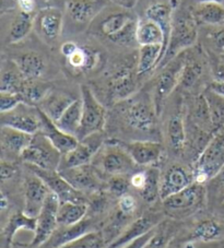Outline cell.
I'll return each mask as SVG.
<instances>
[{
    "mask_svg": "<svg viewBox=\"0 0 224 248\" xmlns=\"http://www.w3.org/2000/svg\"><path fill=\"white\" fill-rule=\"evenodd\" d=\"M138 19L135 9L111 2L92 23L88 34L94 40L109 42L116 48L138 49L139 45L136 40Z\"/></svg>",
    "mask_w": 224,
    "mask_h": 248,
    "instance_id": "6da1fadb",
    "label": "cell"
},
{
    "mask_svg": "<svg viewBox=\"0 0 224 248\" xmlns=\"http://www.w3.org/2000/svg\"><path fill=\"white\" fill-rule=\"evenodd\" d=\"M138 49L107 62L103 77L97 83L98 92L93 91L96 95L102 93L107 104L115 105L140 91L142 83L137 74Z\"/></svg>",
    "mask_w": 224,
    "mask_h": 248,
    "instance_id": "7a4b0ae2",
    "label": "cell"
},
{
    "mask_svg": "<svg viewBox=\"0 0 224 248\" xmlns=\"http://www.w3.org/2000/svg\"><path fill=\"white\" fill-rule=\"evenodd\" d=\"M116 116L130 131L142 135H154L158 131L159 114L152 94L138 91L127 100L114 105Z\"/></svg>",
    "mask_w": 224,
    "mask_h": 248,
    "instance_id": "3957f363",
    "label": "cell"
},
{
    "mask_svg": "<svg viewBox=\"0 0 224 248\" xmlns=\"http://www.w3.org/2000/svg\"><path fill=\"white\" fill-rule=\"evenodd\" d=\"M93 43L81 42L77 37L67 38L60 43L58 52L69 75L88 77L98 70H104L107 63L105 54Z\"/></svg>",
    "mask_w": 224,
    "mask_h": 248,
    "instance_id": "277c9868",
    "label": "cell"
},
{
    "mask_svg": "<svg viewBox=\"0 0 224 248\" xmlns=\"http://www.w3.org/2000/svg\"><path fill=\"white\" fill-rule=\"evenodd\" d=\"M198 43H199V25L192 15L188 2L182 0L173 16L166 53L158 70H160L179 54L197 45Z\"/></svg>",
    "mask_w": 224,
    "mask_h": 248,
    "instance_id": "5b68a950",
    "label": "cell"
},
{
    "mask_svg": "<svg viewBox=\"0 0 224 248\" xmlns=\"http://www.w3.org/2000/svg\"><path fill=\"white\" fill-rule=\"evenodd\" d=\"M111 0H64V35L76 37L89 31Z\"/></svg>",
    "mask_w": 224,
    "mask_h": 248,
    "instance_id": "8992f818",
    "label": "cell"
},
{
    "mask_svg": "<svg viewBox=\"0 0 224 248\" xmlns=\"http://www.w3.org/2000/svg\"><path fill=\"white\" fill-rule=\"evenodd\" d=\"M91 164L100 173L110 176L131 175L138 166L120 140L116 138L106 139Z\"/></svg>",
    "mask_w": 224,
    "mask_h": 248,
    "instance_id": "52a82bcc",
    "label": "cell"
},
{
    "mask_svg": "<svg viewBox=\"0 0 224 248\" xmlns=\"http://www.w3.org/2000/svg\"><path fill=\"white\" fill-rule=\"evenodd\" d=\"M64 1L57 0L41 7L34 18V33L43 44L48 47L60 45L64 36Z\"/></svg>",
    "mask_w": 224,
    "mask_h": 248,
    "instance_id": "ba28073f",
    "label": "cell"
},
{
    "mask_svg": "<svg viewBox=\"0 0 224 248\" xmlns=\"http://www.w3.org/2000/svg\"><path fill=\"white\" fill-rule=\"evenodd\" d=\"M80 97L82 101V117L77 135L79 141L97 132H103L107 123L106 106L98 100L90 84L80 85Z\"/></svg>",
    "mask_w": 224,
    "mask_h": 248,
    "instance_id": "9c48e42d",
    "label": "cell"
},
{
    "mask_svg": "<svg viewBox=\"0 0 224 248\" xmlns=\"http://www.w3.org/2000/svg\"><path fill=\"white\" fill-rule=\"evenodd\" d=\"M184 62L185 54L183 52L156 72L151 94L159 116H161L163 113L169 97L176 89H178L184 69Z\"/></svg>",
    "mask_w": 224,
    "mask_h": 248,
    "instance_id": "30bf717a",
    "label": "cell"
},
{
    "mask_svg": "<svg viewBox=\"0 0 224 248\" xmlns=\"http://www.w3.org/2000/svg\"><path fill=\"white\" fill-rule=\"evenodd\" d=\"M224 169V136L217 134L193 162V181L205 185L212 181Z\"/></svg>",
    "mask_w": 224,
    "mask_h": 248,
    "instance_id": "8fae6325",
    "label": "cell"
},
{
    "mask_svg": "<svg viewBox=\"0 0 224 248\" xmlns=\"http://www.w3.org/2000/svg\"><path fill=\"white\" fill-rule=\"evenodd\" d=\"M184 54V69L178 89L185 93H189V95H195L193 92L201 87L206 77H210L208 57L204 47L199 43L192 48L185 50Z\"/></svg>",
    "mask_w": 224,
    "mask_h": 248,
    "instance_id": "7c38bea8",
    "label": "cell"
},
{
    "mask_svg": "<svg viewBox=\"0 0 224 248\" xmlns=\"http://www.w3.org/2000/svg\"><path fill=\"white\" fill-rule=\"evenodd\" d=\"M207 200V190L205 185L192 183L176 194L163 200L165 210L174 217H185L199 211L205 207Z\"/></svg>",
    "mask_w": 224,
    "mask_h": 248,
    "instance_id": "4fadbf2b",
    "label": "cell"
},
{
    "mask_svg": "<svg viewBox=\"0 0 224 248\" xmlns=\"http://www.w3.org/2000/svg\"><path fill=\"white\" fill-rule=\"evenodd\" d=\"M62 156V153L40 131L33 135L31 142L21 155V160L27 165L35 166L38 169L58 170Z\"/></svg>",
    "mask_w": 224,
    "mask_h": 248,
    "instance_id": "5bb4252c",
    "label": "cell"
},
{
    "mask_svg": "<svg viewBox=\"0 0 224 248\" xmlns=\"http://www.w3.org/2000/svg\"><path fill=\"white\" fill-rule=\"evenodd\" d=\"M180 2L182 0H138L133 9L139 18L152 20L160 25L169 40L172 20Z\"/></svg>",
    "mask_w": 224,
    "mask_h": 248,
    "instance_id": "9a60e30c",
    "label": "cell"
},
{
    "mask_svg": "<svg viewBox=\"0 0 224 248\" xmlns=\"http://www.w3.org/2000/svg\"><path fill=\"white\" fill-rule=\"evenodd\" d=\"M8 57L15 62L25 81H43L50 71L51 61L40 50H21Z\"/></svg>",
    "mask_w": 224,
    "mask_h": 248,
    "instance_id": "2e32d148",
    "label": "cell"
},
{
    "mask_svg": "<svg viewBox=\"0 0 224 248\" xmlns=\"http://www.w3.org/2000/svg\"><path fill=\"white\" fill-rule=\"evenodd\" d=\"M60 200L53 192H49L44 207L36 217V229L31 241L32 247H41L49 241L58 229V210Z\"/></svg>",
    "mask_w": 224,
    "mask_h": 248,
    "instance_id": "e0dca14e",
    "label": "cell"
},
{
    "mask_svg": "<svg viewBox=\"0 0 224 248\" xmlns=\"http://www.w3.org/2000/svg\"><path fill=\"white\" fill-rule=\"evenodd\" d=\"M105 141L106 138L103 132H97V134L87 137L83 140H80L76 148H73L71 151L62 156L58 170L91 164L94 156L96 155Z\"/></svg>",
    "mask_w": 224,
    "mask_h": 248,
    "instance_id": "ac0fdd59",
    "label": "cell"
},
{
    "mask_svg": "<svg viewBox=\"0 0 224 248\" xmlns=\"http://www.w3.org/2000/svg\"><path fill=\"white\" fill-rule=\"evenodd\" d=\"M1 126L35 135L41 131L42 122L40 109L36 106L21 103L18 108L7 113H0Z\"/></svg>",
    "mask_w": 224,
    "mask_h": 248,
    "instance_id": "d6986e66",
    "label": "cell"
},
{
    "mask_svg": "<svg viewBox=\"0 0 224 248\" xmlns=\"http://www.w3.org/2000/svg\"><path fill=\"white\" fill-rule=\"evenodd\" d=\"M5 14L9 16V18L6 19L5 16H1L3 44L7 46L21 44L34 31L35 16L24 14L19 10L8 11Z\"/></svg>",
    "mask_w": 224,
    "mask_h": 248,
    "instance_id": "ffe728a7",
    "label": "cell"
},
{
    "mask_svg": "<svg viewBox=\"0 0 224 248\" xmlns=\"http://www.w3.org/2000/svg\"><path fill=\"white\" fill-rule=\"evenodd\" d=\"M58 172L75 189L82 194L83 192L98 194L103 188H106V183L103 182L101 173L92 164L58 170Z\"/></svg>",
    "mask_w": 224,
    "mask_h": 248,
    "instance_id": "44dd1931",
    "label": "cell"
},
{
    "mask_svg": "<svg viewBox=\"0 0 224 248\" xmlns=\"http://www.w3.org/2000/svg\"><path fill=\"white\" fill-rule=\"evenodd\" d=\"M165 135L169 148L174 155H182L186 148L187 132L186 118H185L184 98L180 97L176 103L173 112L167 118L165 124Z\"/></svg>",
    "mask_w": 224,
    "mask_h": 248,
    "instance_id": "7402d4cb",
    "label": "cell"
},
{
    "mask_svg": "<svg viewBox=\"0 0 224 248\" xmlns=\"http://www.w3.org/2000/svg\"><path fill=\"white\" fill-rule=\"evenodd\" d=\"M30 170L35 173L38 177L43 179L49 190L58 197L60 202H87L83 198L82 192L75 189L67 179H64L58 170H46L35 168V166L27 165Z\"/></svg>",
    "mask_w": 224,
    "mask_h": 248,
    "instance_id": "603a6c76",
    "label": "cell"
},
{
    "mask_svg": "<svg viewBox=\"0 0 224 248\" xmlns=\"http://www.w3.org/2000/svg\"><path fill=\"white\" fill-rule=\"evenodd\" d=\"M138 166H156L164 155V147L158 140L120 141Z\"/></svg>",
    "mask_w": 224,
    "mask_h": 248,
    "instance_id": "cb8c5ba5",
    "label": "cell"
},
{
    "mask_svg": "<svg viewBox=\"0 0 224 248\" xmlns=\"http://www.w3.org/2000/svg\"><path fill=\"white\" fill-rule=\"evenodd\" d=\"M30 172L31 173L24 181L23 212L27 216L36 219L44 207L50 190L41 177H38L32 170Z\"/></svg>",
    "mask_w": 224,
    "mask_h": 248,
    "instance_id": "d4e9b609",
    "label": "cell"
},
{
    "mask_svg": "<svg viewBox=\"0 0 224 248\" xmlns=\"http://www.w3.org/2000/svg\"><path fill=\"white\" fill-rule=\"evenodd\" d=\"M33 135L14 129V128L1 126L0 129V148H1L2 160L16 162L21 160V155L31 142Z\"/></svg>",
    "mask_w": 224,
    "mask_h": 248,
    "instance_id": "484cf974",
    "label": "cell"
},
{
    "mask_svg": "<svg viewBox=\"0 0 224 248\" xmlns=\"http://www.w3.org/2000/svg\"><path fill=\"white\" fill-rule=\"evenodd\" d=\"M193 181L192 170H188L183 165H172L167 169L160 183V199L165 200L170 196L176 194L184 188L192 185Z\"/></svg>",
    "mask_w": 224,
    "mask_h": 248,
    "instance_id": "4316f807",
    "label": "cell"
},
{
    "mask_svg": "<svg viewBox=\"0 0 224 248\" xmlns=\"http://www.w3.org/2000/svg\"><path fill=\"white\" fill-rule=\"evenodd\" d=\"M163 220L156 215H144L127 225L123 233L112 242L106 248H123L127 244L141 237L142 235L151 232Z\"/></svg>",
    "mask_w": 224,
    "mask_h": 248,
    "instance_id": "83f0119b",
    "label": "cell"
},
{
    "mask_svg": "<svg viewBox=\"0 0 224 248\" xmlns=\"http://www.w3.org/2000/svg\"><path fill=\"white\" fill-rule=\"evenodd\" d=\"M164 45L140 46L138 49L137 74L141 83L148 80L149 77L156 75L159 66L165 55Z\"/></svg>",
    "mask_w": 224,
    "mask_h": 248,
    "instance_id": "f1b7e54d",
    "label": "cell"
},
{
    "mask_svg": "<svg viewBox=\"0 0 224 248\" xmlns=\"http://www.w3.org/2000/svg\"><path fill=\"white\" fill-rule=\"evenodd\" d=\"M77 98L73 94L69 93L64 90L56 89L51 87L49 92L43 98L42 102L37 105L43 113L53 122H57L62 117V115L66 112V109L70 106Z\"/></svg>",
    "mask_w": 224,
    "mask_h": 248,
    "instance_id": "f546056e",
    "label": "cell"
},
{
    "mask_svg": "<svg viewBox=\"0 0 224 248\" xmlns=\"http://www.w3.org/2000/svg\"><path fill=\"white\" fill-rule=\"evenodd\" d=\"M40 115L42 122L41 132L50 141V143L62 153V155H66L69 151H71L73 148H76V145L79 143V140L77 139L75 136L68 135L62 129H59L57 125H56L50 118L47 117L41 109Z\"/></svg>",
    "mask_w": 224,
    "mask_h": 248,
    "instance_id": "4dcf8cb0",
    "label": "cell"
},
{
    "mask_svg": "<svg viewBox=\"0 0 224 248\" xmlns=\"http://www.w3.org/2000/svg\"><path fill=\"white\" fill-rule=\"evenodd\" d=\"M136 40L139 47L161 44L164 45L165 49L167 48V43H169V40H167L165 33L160 25L152 20L144 18L138 19Z\"/></svg>",
    "mask_w": 224,
    "mask_h": 248,
    "instance_id": "1f68e13d",
    "label": "cell"
},
{
    "mask_svg": "<svg viewBox=\"0 0 224 248\" xmlns=\"http://www.w3.org/2000/svg\"><path fill=\"white\" fill-rule=\"evenodd\" d=\"M188 2L192 12L199 27H224V7L215 3H195Z\"/></svg>",
    "mask_w": 224,
    "mask_h": 248,
    "instance_id": "d6a6232c",
    "label": "cell"
},
{
    "mask_svg": "<svg viewBox=\"0 0 224 248\" xmlns=\"http://www.w3.org/2000/svg\"><path fill=\"white\" fill-rule=\"evenodd\" d=\"M60 228H62L60 230H56L53 236L46 243L48 244L49 248H60L66 244L92 232V231H96L93 228L91 219H84L80 221L79 223L69 226H60Z\"/></svg>",
    "mask_w": 224,
    "mask_h": 248,
    "instance_id": "836d02e7",
    "label": "cell"
},
{
    "mask_svg": "<svg viewBox=\"0 0 224 248\" xmlns=\"http://www.w3.org/2000/svg\"><path fill=\"white\" fill-rule=\"evenodd\" d=\"M25 80L19 68L9 57L2 56L0 70V92L20 94Z\"/></svg>",
    "mask_w": 224,
    "mask_h": 248,
    "instance_id": "e575fe53",
    "label": "cell"
},
{
    "mask_svg": "<svg viewBox=\"0 0 224 248\" xmlns=\"http://www.w3.org/2000/svg\"><path fill=\"white\" fill-rule=\"evenodd\" d=\"M36 219L25 215L23 211H18L12 215L2 230V235L6 239L8 246H10L14 238L20 231H29V232H35Z\"/></svg>",
    "mask_w": 224,
    "mask_h": 248,
    "instance_id": "d590c367",
    "label": "cell"
},
{
    "mask_svg": "<svg viewBox=\"0 0 224 248\" xmlns=\"http://www.w3.org/2000/svg\"><path fill=\"white\" fill-rule=\"evenodd\" d=\"M199 41L207 52L224 56V27H199Z\"/></svg>",
    "mask_w": 224,
    "mask_h": 248,
    "instance_id": "8d00e7d4",
    "label": "cell"
},
{
    "mask_svg": "<svg viewBox=\"0 0 224 248\" xmlns=\"http://www.w3.org/2000/svg\"><path fill=\"white\" fill-rule=\"evenodd\" d=\"M81 117H82V101H81V97H79L69 106L62 117L54 123L59 129L77 138L81 125Z\"/></svg>",
    "mask_w": 224,
    "mask_h": 248,
    "instance_id": "74e56055",
    "label": "cell"
},
{
    "mask_svg": "<svg viewBox=\"0 0 224 248\" xmlns=\"http://www.w3.org/2000/svg\"><path fill=\"white\" fill-rule=\"evenodd\" d=\"M89 211L88 202H60L58 210V225L69 226L85 219Z\"/></svg>",
    "mask_w": 224,
    "mask_h": 248,
    "instance_id": "f35d334b",
    "label": "cell"
},
{
    "mask_svg": "<svg viewBox=\"0 0 224 248\" xmlns=\"http://www.w3.org/2000/svg\"><path fill=\"white\" fill-rule=\"evenodd\" d=\"M222 235V229L217 221L206 219L200 221L195 229L192 231L191 236H189V241L192 242H202V243H209L214 242L221 237Z\"/></svg>",
    "mask_w": 224,
    "mask_h": 248,
    "instance_id": "ab89813d",
    "label": "cell"
},
{
    "mask_svg": "<svg viewBox=\"0 0 224 248\" xmlns=\"http://www.w3.org/2000/svg\"><path fill=\"white\" fill-rule=\"evenodd\" d=\"M50 89L51 85L45 81H25L20 95L23 103L37 108Z\"/></svg>",
    "mask_w": 224,
    "mask_h": 248,
    "instance_id": "60d3db41",
    "label": "cell"
},
{
    "mask_svg": "<svg viewBox=\"0 0 224 248\" xmlns=\"http://www.w3.org/2000/svg\"><path fill=\"white\" fill-rule=\"evenodd\" d=\"M209 106L211 122L215 134H219L224 128V97L210 91L209 89H205L202 92Z\"/></svg>",
    "mask_w": 224,
    "mask_h": 248,
    "instance_id": "b9f144b4",
    "label": "cell"
},
{
    "mask_svg": "<svg viewBox=\"0 0 224 248\" xmlns=\"http://www.w3.org/2000/svg\"><path fill=\"white\" fill-rule=\"evenodd\" d=\"M175 229L169 221L163 220L157 226L153 236L144 246V248H167L174 237Z\"/></svg>",
    "mask_w": 224,
    "mask_h": 248,
    "instance_id": "7bdbcfd3",
    "label": "cell"
},
{
    "mask_svg": "<svg viewBox=\"0 0 224 248\" xmlns=\"http://www.w3.org/2000/svg\"><path fill=\"white\" fill-rule=\"evenodd\" d=\"M109 246L104 233L101 231H92L79 238L75 239L60 248H106Z\"/></svg>",
    "mask_w": 224,
    "mask_h": 248,
    "instance_id": "ee69618b",
    "label": "cell"
},
{
    "mask_svg": "<svg viewBox=\"0 0 224 248\" xmlns=\"http://www.w3.org/2000/svg\"><path fill=\"white\" fill-rule=\"evenodd\" d=\"M146 170H148V179H146L145 186L140 191V194L146 202L152 203L156 202L160 198L161 176L159 170L154 168V166H151V168Z\"/></svg>",
    "mask_w": 224,
    "mask_h": 248,
    "instance_id": "f6af8a7d",
    "label": "cell"
},
{
    "mask_svg": "<svg viewBox=\"0 0 224 248\" xmlns=\"http://www.w3.org/2000/svg\"><path fill=\"white\" fill-rule=\"evenodd\" d=\"M130 175H118V176H111L106 182V189L110 194L115 197H122L127 194L130 186Z\"/></svg>",
    "mask_w": 224,
    "mask_h": 248,
    "instance_id": "bcb514c9",
    "label": "cell"
},
{
    "mask_svg": "<svg viewBox=\"0 0 224 248\" xmlns=\"http://www.w3.org/2000/svg\"><path fill=\"white\" fill-rule=\"evenodd\" d=\"M206 53L208 57L211 82H224V62L222 56L207 50Z\"/></svg>",
    "mask_w": 224,
    "mask_h": 248,
    "instance_id": "7dc6e473",
    "label": "cell"
},
{
    "mask_svg": "<svg viewBox=\"0 0 224 248\" xmlns=\"http://www.w3.org/2000/svg\"><path fill=\"white\" fill-rule=\"evenodd\" d=\"M137 209H138V202L136 197L133 195L127 192V194H125L118 198L117 210L122 213L123 216L127 217H131L136 213Z\"/></svg>",
    "mask_w": 224,
    "mask_h": 248,
    "instance_id": "c3c4849f",
    "label": "cell"
},
{
    "mask_svg": "<svg viewBox=\"0 0 224 248\" xmlns=\"http://www.w3.org/2000/svg\"><path fill=\"white\" fill-rule=\"evenodd\" d=\"M23 103L20 94L0 92V113H7Z\"/></svg>",
    "mask_w": 224,
    "mask_h": 248,
    "instance_id": "681fc988",
    "label": "cell"
},
{
    "mask_svg": "<svg viewBox=\"0 0 224 248\" xmlns=\"http://www.w3.org/2000/svg\"><path fill=\"white\" fill-rule=\"evenodd\" d=\"M129 179H130V186L133 189L141 191L144 188L146 179H148V170H135Z\"/></svg>",
    "mask_w": 224,
    "mask_h": 248,
    "instance_id": "f907efd6",
    "label": "cell"
},
{
    "mask_svg": "<svg viewBox=\"0 0 224 248\" xmlns=\"http://www.w3.org/2000/svg\"><path fill=\"white\" fill-rule=\"evenodd\" d=\"M16 172H18V168H16V164L15 163V162L1 160L0 175H1L2 181H8V179H11L16 174Z\"/></svg>",
    "mask_w": 224,
    "mask_h": 248,
    "instance_id": "816d5d0a",
    "label": "cell"
},
{
    "mask_svg": "<svg viewBox=\"0 0 224 248\" xmlns=\"http://www.w3.org/2000/svg\"><path fill=\"white\" fill-rule=\"evenodd\" d=\"M156 229H154L153 231H151V232H149V233H146L144 235H142L141 237L135 239V241H132L131 243L127 244V245L124 246L123 248H144V246L146 245V244H148V242L153 236L154 232H156Z\"/></svg>",
    "mask_w": 224,
    "mask_h": 248,
    "instance_id": "f5cc1de1",
    "label": "cell"
},
{
    "mask_svg": "<svg viewBox=\"0 0 224 248\" xmlns=\"http://www.w3.org/2000/svg\"><path fill=\"white\" fill-rule=\"evenodd\" d=\"M215 179V186H217V196L221 204H224V169L220 173Z\"/></svg>",
    "mask_w": 224,
    "mask_h": 248,
    "instance_id": "db71d44e",
    "label": "cell"
},
{
    "mask_svg": "<svg viewBox=\"0 0 224 248\" xmlns=\"http://www.w3.org/2000/svg\"><path fill=\"white\" fill-rule=\"evenodd\" d=\"M0 7H1V14H5L8 11H12L16 9L19 0H0Z\"/></svg>",
    "mask_w": 224,
    "mask_h": 248,
    "instance_id": "11a10c76",
    "label": "cell"
},
{
    "mask_svg": "<svg viewBox=\"0 0 224 248\" xmlns=\"http://www.w3.org/2000/svg\"><path fill=\"white\" fill-rule=\"evenodd\" d=\"M207 89H209L210 91L224 97V82H210Z\"/></svg>",
    "mask_w": 224,
    "mask_h": 248,
    "instance_id": "9f6ffc18",
    "label": "cell"
},
{
    "mask_svg": "<svg viewBox=\"0 0 224 248\" xmlns=\"http://www.w3.org/2000/svg\"><path fill=\"white\" fill-rule=\"evenodd\" d=\"M115 5H118L120 7L129 8V9H133L136 7L138 0H111Z\"/></svg>",
    "mask_w": 224,
    "mask_h": 248,
    "instance_id": "6f0895ef",
    "label": "cell"
},
{
    "mask_svg": "<svg viewBox=\"0 0 224 248\" xmlns=\"http://www.w3.org/2000/svg\"><path fill=\"white\" fill-rule=\"evenodd\" d=\"M189 1L195 3H215V5L224 7V0H189Z\"/></svg>",
    "mask_w": 224,
    "mask_h": 248,
    "instance_id": "680465c9",
    "label": "cell"
},
{
    "mask_svg": "<svg viewBox=\"0 0 224 248\" xmlns=\"http://www.w3.org/2000/svg\"><path fill=\"white\" fill-rule=\"evenodd\" d=\"M9 207V199H8V197L1 192V198H0V209H1V211H5L6 209Z\"/></svg>",
    "mask_w": 224,
    "mask_h": 248,
    "instance_id": "91938a15",
    "label": "cell"
},
{
    "mask_svg": "<svg viewBox=\"0 0 224 248\" xmlns=\"http://www.w3.org/2000/svg\"><path fill=\"white\" fill-rule=\"evenodd\" d=\"M36 1L38 3V6H40V8H41L43 6L48 5V3H51V2H54V1H57V0H36Z\"/></svg>",
    "mask_w": 224,
    "mask_h": 248,
    "instance_id": "94428289",
    "label": "cell"
},
{
    "mask_svg": "<svg viewBox=\"0 0 224 248\" xmlns=\"http://www.w3.org/2000/svg\"><path fill=\"white\" fill-rule=\"evenodd\" d=\"M219 134H222V135L224 136V128H223V129L221 130V132H219Z\"/></svg>",
    "mask_w": 224,
    "mask_h": 248,
    "instance_id": "6125c7cd",
    "label": "cell"
},
{
    "mask_svg": "<svg viewBox=\"0 0 224 248\" xmlns=\"http://www.w3.org/2000/svg\"><path fill=\"white\" fill-rule=\"evenodd\" d=\"M222 59H223V62H224V56H222Z\"/></svg>",
    "mask_w": 224,
    "mask_h": 248,
    "instance_id": "be15d7a7",
    "label": "cell"
}]
</instances>
